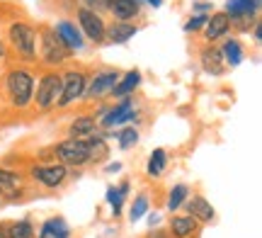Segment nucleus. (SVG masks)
<instances>
[{
	"mask_svg": "<svg viewBox=\"0 0 262 238\" xmlns=\"http://www.w3.org/2000/svg\"><path fill=\"white\" fill-rule=\"evenodd\" d=\"M8 238H37V224L32 217L8 221Z\"/></svg>",
	"mask_w": 262,
	"mask_h": 238,
	"instance_id": "obj_28",
	"label": "nucleus"
},
{
	"mask_svg": "<svg viewBox=\"0 0 262 238\" xmlns=\"http://www.w3.org/2000/svg\"><path fill=\"white\" fill-rule=\"evenodd\" d=\"M139 25L136 22H107L104 29V44H126L129 39L136 37Z\"/></svg>",
	"mask_w": 262,
	"mask_h": 238,
	"instance_id": "obj_22",
	"label": "nucleus"
},
{
	"mask_svg": "<svg viewBox=\"0 0 262 238\" xmlns=\"http://www.w3.org/2000/svg\"><path fill=\"white\" fill-rule=\"evenodd\" d=\"M119 78H122L119 68H97V71H90L83 102H104L110 97V93H112V88L119 83Z\"/></svg>",
	"mask_w": 262,
	"mask_h": 238,
	"instance_id": "obj_9",
	"label": "nucleus"
},
{
	"mask_svg": "<svg viewBox=\"0 0 262 238\" xmlns=\"http://www.w3.org/2000/svg\"><path fill=\"white\" fill-rule=\"evenodd\" d=\"M97 132H100V124H97L93 112H80L66 126V139H83L85 141V139H90Z\"/></svg>",
	"mask_w": 262,
	"mask_h": 238,
	"instance_id": "obj_15",
	"label": "nucleus"
},
{
	"mask_svg": "<svg viewBox=\"0 0 262 238\" xmlns=\"http://www.w3.org/2000/svg\"><path fill=\"white\" fill-rule=\"evenodd\" d=\"M25 175H27L29 185L34 190H41L44 194H54V192H61L71 182V170L61 165L58 161L51 163H27L25 168Z\"/></svg>",
	"mask_w": 262,
	"mask_h": 238,
	"instance_id": "obj_4",
	"label": "nucleus"
},
{
	"mask_svg": "<svg viewBox=\"0 0 262 238\" xmlns=\"http://www.w3.org/2000/svg\"><path fill=\"white\" fill-rule=\"evenodd\" d=\"M131 194V180L124 178L122 182L117 185H110L107 192H104V202L110 204V211H112V219H119L124 214V207H126V200Z\"/></svg>",
	"mask_w": 262,
	"mask_h": 238,
	"instance_id": "obj_16",
	"label": "nucleus"
},
{
	"mask_svg": "<svg viewBox=\"0 0 262 238\" xmlns=\"http://www.w3.org/2000/svg\"><path fill=\"white\" fill-rule=\"evenodd\" d=\"M148 211H150V192L148 190H141V192H136L134 202L129 204L126 219H129L131 224H136V221H141L146 214H148Z\"/></svg>",
	"mask_w": 262,
	"mask_h": 238,
	"instance_id": "obj_27",
	"label": "nucleus"
},
{
	"mask_svg": "<svg viewBox=\"0 0 262 238\" xmlns=\"http://www.w3.org/2000/svg\"><path fill=\"white\" fill-rule=\"evenodd\" d=\"M78 3H80V8L93 10V12L102 15V17L110 15V0H78Z\"/></svg>",
	"mask_w": 262,
	"mask_h": 238,
	"instance_id": "obj_30",
	"label": "nucleus"
},
{
	"mask_svg": "<svg viewBox=\"0 0 262 238\" xmlns=\"http://www.w3.org/2000/svg\"><path fill=\"white\" fill-rule=\"evenodd\" d=\"M170 168V156L165 148H153L148 156V161H146V175H148L150 180H158L163 178Z\"/></svg>",
	"mask_w": 262,
	"mask_h": 238,
	"instance_id": "obj_25",
	"label": "nucleus"
},
{
	"mask_svg": "<svg viewBox=\"0 0 262 238\" xmlns=\"http://www.w3.org/2000/svg\"><path fill=\"white\" fill-rule=\"evenodd\" d=\"M34 83H37V73L29 66L8 63V68L0 73V105H3V110L12 112L15 117L32 115Z\"/></svg>",
	"mask_w": 262,
	"mask_h": 238,
	"instance_id": "obj_1",
	"label": "nucleus"
},
{
	"mask_svg": "<svg viewBox=\"0 0 262 238\" xmlns=\"http://www.w3.org/2000/svg\"><path fill=\"white\" fill-rule=\"evenodd\" d=\"M146 221H148V229H156V226H160V211H148L146 214Z\"/></svg>",
	"mask_w": 262,
	"mask_h": 238,
	"instance_id": "obj_37",
	"label": "nucleus"
},
{
	"mask_svg": "<svg viewBox=\"0 0 262 238\" xmlns=\"http://www.w3.org/2000/svg\"><path fill=\"white\" fill-rule=\"evenodd\" d=\"M54 29L58 32V37L63 39L66 47L71 49L73 54H78V51L85 49V39H83V34H80V29H78V25H75L73 19H58L56 25H54Z\"/></svg>",
	"mask_w": 262,
	"mask_h": 238,
	"instance_id": "obj_21",
	"label": "nucleus"
},
{
	"mask_svg": "<svg viewBox=\"0 0 262 238\" xmlns=\"http://www.w3.org/2000/svg\"><path fill=\"white\" fill-rule=\"evenodd\" d=\"M192 10H194V15H211L214 5H211V3H206V0H199V3L192 5Z\"/></svg>",
	"mask_w": 262,
	"mask_h": 238,
	"instance_id": "obj_34",
	"label": "nucleus"
},
{
	"mask_svg": "<svg viewBox=\"0 0 262 238\" xmlns=\"http://www.w3.org/2000/svg\"><path fill=\"white\" fill-rule=\"evenodd\" d=\"M260 17H233L231 19V32H238V34H245V32H250L253 29V25L257 22Z\"/></svg>",
	"mask_w": 262,
	"mask_h": 238,
	"instance_id": "obj_31",
	"label": "nucleus"
},
{
	"mask_svg": "<svg viewBox=\"0 0 262 238\" xmlns=\"http://www.w3.org/2000/svg\"><path fill=\"white\" fill-rule=\"evenodd\" d=\"M124 170V163L122 161H107V165L102 168V172H107V175H117V172Z\"/></svg>",
	"mask_w": 262,
	"mask_h": 238,
	"instance_id": "obj_35",
	"label": "nucleus"
},
{
	"mask_svg": "<svg viewBox=\"0 0 262 238\" xmlns=\"http://www.w3.org/2000/svg\"><path fill=\"white\" fill-rule=\"evenodd\" d=\"M8 63L15 66H37V25L27 17H15L5 25L3 37Z\"/></svg>",
	"mask_w": 262,
	"mask_h": 238,
	"instance_id": "obj_2",
	"label": "nucleus"
},
{
	"mask_svg": "<svg viewBox=\"0 0 262 238\" xmlns=\"http://www.w3.org/2000/svg\"><path fill=\"white\" fill-rule=\"evenodd\" d=\"M75 54L66 47V41L58 37L54 25H39L37 27V63L41 68H58L68 63Z\"/></svg>",
	"mask_w": 262,
	"mask_h": 238,
	"instance_id": "obj_3",
	"label": "nucleus"
},
{
	"mask_svg": "<svg viewBox=\"0 0 262 238\" xmlns=\"http://www.w3.org/2000/svg\"><path fill=\"white\" fill-rule=\"evenodd\" d=\"M85 143H88V168H90V165H104V163L110 161L112 146H110L107 139H102L100 132L93 134L90 139H85Z\"/></svg>",
	"mask_w": 262,
	"mask_h": 238,
	"instance_id": "obj_19",
	"label": "nucleus"
},
{
	"mask_svg": "<svg viewBox=\"0 0 262 238\" xmlns=\"http://www.w3.org/2000/svg\"><path fill=\"white\" fill-rule=\"evenodd\" d=\"M75 25L80 29L83 39H90L95 47H102L104 44V29H107V19L102 15H97L88 8H75Z\"/></svg>",
	"mask_w": 262,
	"mask_h": 238,
	"instance_id": "obj_10",
	"label": "nucleus"
},
{
	"mask_svg": "<svg viewBox=\"0 0 262 238\" xmlns=\"http://www.w3.org/2000/svg\"><path fill=\"white\" fill-rule=\"evenodd\" d=\"M71 236H73V229L61 214L47 217L37 229V238H71Z\"/></svg>",
	"mask_w": 262,
	"mask_h": 238,
	"instance_id": "obj_18",
	"label": "nucleus"
},
{
	"mask_svg": "<svg viewBox=\"0 0 262 238\" xmlns=\"http://www.w3.org/2000/svg\"><path fill=\"white\" fill-rule=\"evenodd\" d=\"M54 161L66 165L68 170H80L88 168V143L83 139H61L56 143H49Z\"/></svg>",
	"mask_w": 262,
	"mask_h": 238,
	"instance_id": "obj_8",
	"label": "nucleus"
},
{
	"mask_svg": "<svg viewBox=\"0 0 262 238\" xmlns=\"http://www.w3.org/2000/svg\"><path fill=\"white\" fill-rule=\"evenodd\" d=\"M139 139H141L139 126H131V124L119 126V129H117V136H114V141H117V148H119V151H131V148L139 143Z\"/></svg>",
	"mask_w": 262,
	"mask_h": 238,
	"instance_id": "obj_29",
	"label": "nucleus"
},
{
	"mask_svg": "<svg viewBox=\"0 0 262 238\" xmlns=\"http://www.w3.org/2000/svg\"><path fill=\"white\" fill-rule=\"evenodd\" d=\"M189 194H192V187H189L187 182H178V185H172L168 190V197H165V209L170 214H178L182 209V204L189 200Z\"/></svg>",
	"mask_w": 262,
	"mask_h": 238,
	"instance_id": "obj_26",
	"label": "nucleus"
},
{
	"mask_svg": "<svg viewBox=\"0 0 262 238\" xmlns=\"http://www.w3.org/2000/svg\"><path fill=\"white\" fill-rule=\"evenodd\" d=\"M141 238H170V236H168V229H163V226H156V229H148Z\"/></svg>",
	"mask_w": 262,
	"mask_h": 238,
	"instance_id": "obj_36",
	"label": "nucleus"
},
{
	"mask_svg": "<svg viewBox=\"0 0 262 238\" xmlns=\"http://www.w3.org/2000/svg\"><path fill=\"white\" fill-rule=\"evenodd\" d=\"M262 0H226V15L228 19L233 17H260Z\"/></svg>",
	"mask_w": 262,
	"mask_h": 238,
	"instance_id": "obj_23",
	"label": "nucleus"
},
{
	"mask_svg": "<svg viewBox=\"0 0 262 238\" xmlns=\"http://www.w3.org/2000/svg\"><path fill=\"white\" fill-rule=\"evenodd\" d=\"M182 214H189L192 219H196L202 226H209V224H214L216 221V209H214V204L206 200L202 192H192L189 194V200L182 204Z\"/></svg>",
	"mask_w": 262,
	"mask_h": 238,
	"instance_id": "obj_11",
	"label": "nucleus"
},
{
	"mask_svg": "<svg viewBox=\"0 0 262 238\" xmlns=\"http://www.w3.org/2000/svg\"><path fill=\"white\" fill-rule=\"evenodd\" d=\"M141 83H143V76H141V71H139V68H131V71L122 73L119 83H117V85L112 88L110 97H112V100H124V97H134V95H136V90L141 88Z\"/></svg>",
	"mask_w": 262,
	"mask_h": 238,
	"instance_id": "obj_20",
	"label": "nucleus"
},
{
	"mask_svg": "<svg viewBox=\"0 0 262 238\" xmlns=\"http://www.w3.org/2000/svg\"><path fill=\"white\" fill-rule=\"evenodd\" d=\"M110 15L114 22H136L143 15L141 0H110Z\"/></svg>",
	"mask_w": 262,
	"mask_h": 238,
	"instance_id": "obj_17",
	"label": "nucleus"
},
{
	"mask_svg": "<svg viewBox=\"0 0 262 238\" xmlns=\"http://www.w3.org/2000/svg\"><path fill=\"white\" fill-rule=\"evenodd\" d=\"M221 56H224V63H226V68H235V66H241L245 61V49H243V44L238 41L235 37H228L221 41Z\"/></svg>",
	"mask_w": 262,
	"mask_h": 238,
	"instance_id": "obj_24",
	"label": "nucleus"
},
{
	"mask_svg": "<svg viewBox=\"0 0 262 238\" xmlns=\"http://www.w3.org/2000/svg\"><path fill=\"white\" fill-rule=\"evenodd\" d=\"M141 3H148L150 8H160L163 5V0H141Z\"/></svg>",
	"mask_w": 262,
	"mask_h": 238,
	"instance_id": "obj_41",
	"label": "nucleus"
},
{
	"mask_svg": "<svg viewBox=\"0 0 262 238\" xmlns=\"http://www.w3.org/2000/svg\"><path fill=\"white\" fill-rule=\"evenodd\" d=\"M168 236L170 238H202L204 233V226L199 224L196 219H192L189 214H170V221H168Z\"/></svg>",
	"mask_w": 262,
	"mask_h": 238,
	"instance_id": "obj_12",
	"label": "nucleus"
},
{
	"mask_svg": "<svg viewBox=\"0 0 262 238\" xmlns=\"http://www.w3.org/2000/svg\"><path fill=\"white\" fill-rule=\"evenodd\" d=\"M253 39H255V44H260V41H262V22H260V19L253 25Z\"/></svg>",
	"mask_w": 262,
	"mask_h": 238,
	"instance_id": "obj_38",
	"label": "nucleus"
},
{
	"mask_svg": "<svg viewBox=\"0 0 262 238\" xmlns=\"http://www.w3.org/2000/svg\"><path fill=\"white\" fill-rule=\"evenodd\" d=\"M0 238H8V221H0Z\"/></svg>",
	"mask_w": 262,
	"mask_h": 238,
	"instance_id": "obj_40",
	"label": "nucleus"
},
{
	"mask_svg": "<svg viewBox=\"0 0 262 238\" xmlns=\"http://www.w3.org/2000/svg\"><path fill=\"white\" fill-rule=\"evenodd\" d=\"M88 78H90V71L85 66H68L61 71V80H63V88H61V97H58L56 110H71L73 105L83 102L85 88H88Z\"/></svg>",
	"mask_w": 262,
	"mask_h": 238,
	"instance_id": "obj_7",
	"label": "nucleus"
},
{
	"mask_svg": "<svg viewBox=\"0 0 262 238\" xmlns=\"http://www.w3.org/2000/svg\"><path fill=\"white\" fill-rule=\"evenodd\" d=\"M199 66H202V71H204L206 76H211V78H221L228 73L219 44H204V47L199 49Z\"/></svg>",
	"mask_w": 262,
	"mask_h": 238,
	"instance_id": "obj_13",
	"label": "nucleus"
},
{
	"mask_svg": "<svg viewBox=\"0 0 262 238\" xmlns=\"http://www.w3.org/2000/svg\"><path fill=\"white\" fill-rule=\"evenodd\" d=\"M231 34V19L224 10L221 12H211L209 19H206L204 29H202V39L204 44H216V41H224L226 37Z\"/></svg>",
	"mask_w": 262,
	"mask_h": 238,
	"instance_id": "obj_14",
	"label": "nucleus"
},
{
	"mask_svg": "<svg viewBox=\"0 0 262 238\" xmlns=\"http://www.w3.org/2000/svg\"><path fill=\"white\" fill-rule=\"evenodd\" d=\"M54 161V153H51V146H44L34 153V163H51Z\"/></svg>",
	"mask_w": 262,
	"mask_h": 238,
	"instance_id": "obj_33",
	"label": "nucleus"
},
{
	"mask_svg": "<svg viewBox=\"0 0 262 238\" xmlns=\"http://www.w3.org/2000/svg\"><path fill=\"white\" fill-rule=\"evenodd\" d=\"M3 207H5V204H3V200H0V209H3Z\"/></svg>",
	"mask_w": 262,
	"mask_h": 238,
	"instance_id": "obj_42",
	"label": "nucleus"
},
{
	"mask_svg": "<svg viewBox=\"0 0 262 238\" xmlns=\"http://www.w3.org/2000/svg\"><path fill=\"white\" fill-rule=\"evenodd\" d=\"M206 19H209V15H192V17L185 22V32H187V34H202Z\"/></svg>",
	"mask_w": 262,
	"mask_h": 238,
	"instance_id": "obj_32",
	"label": "nucleus"
},
{
	"mask_svg": "<svg viewBox=\"0 0 262 238\" xmlns=\"http://www.w3.org/2000/svg\"><path fill=\"white\" fill-rule=\"evenodd\" d=\"M0 63H8V51H5V44H3V34H0Z\"/></svg>",
	"mask_w": 262,
	"mask_h": 238,
	"instance_id": "obj_39",
	"label": "nucleus"
},
{
	"mask_svg": "<svg viewBox=\"0 0 262 238\" xmlns=\"http://www.w3.org/2000/svg\"><path fill=\"white\" fill-rule=\"evenodd\" d=\"M34 194H39V192L29 185L22 168H10L5 163H0V200H3V204H19Z\"/></svg>",
	"mask_w": 262,
	"mask_h": 238,
	"instance_id": "obj_6",
	"label": "nucleus"
},
{
	"mask_svg": "<svg viewBox=\"0 0 262 238\" xmlns=\"http://www.w3.org/2000/svg\"><path fill=\"white\" fill-rule=\"evenodd\" d=\"M61 71L58 68H44L37 76L34 83V97H32V115L47 117L51 112H56L58 97H61Z\"/></svg>",
	"mask_w": 262,
	"mask_h": 238,
	"instance_id": "obj_5",
	"label": "nucleus"
}]
</instances>
